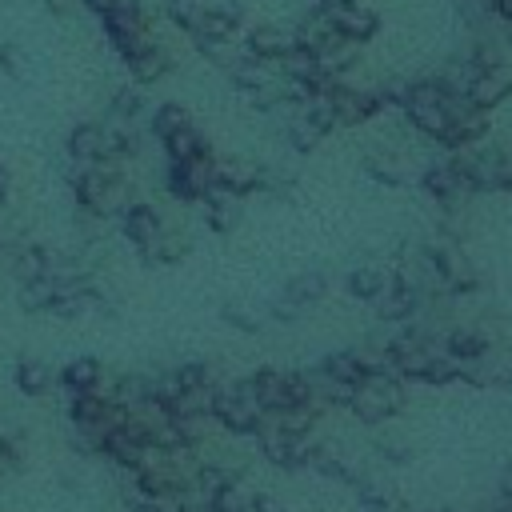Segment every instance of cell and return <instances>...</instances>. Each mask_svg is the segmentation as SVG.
Wrapping results in <instances>:
<instances>
[{
  "label": "cell",
  "instance_id": "obj_1",
  "mask_svg": "<svg viewBox=\"0 0 512 512\" xmlns=\"http://www.w3.org/2000/svg\"><path fill=\"white\" fill-rule=\"evenodd\" d=\"M404 380L396 376V372H368L356 388H352V396H348V412L356 416V420H364V424H384V420H392L400 408H404Z\"/></svg>",
  "mask_w": 512,
  "mask_h": 512
},
{
  "label": "cell",
  "instance_id": "obj_2",
  "mask_svg": "<svg viewBox=\"0 0 512 512\" xmlns=\"http://www.w3.org/2000/svg\"><path fill=\"white\" fill-rule=\"evenodd\" d=\"M264 408L252 392V380H216L212 384V420L236 436H252Z\"/></svg>",
  "mask_w": 512,
  "mask_h": 512
},
{
  "label": "cell",
  "instance_id": "obj_3",
  "mask_svg": "<svg viewBox=\"0 0 512 512\" xmlns=\"http://www.w3.org/2000/svg\"><path fill=\"white\" fill-rule=\"evenodd\" d=\"M420 184H424V192L436 200V204H444L448 212H456L460 204H468L472 200V180L464 176V168L452 160V152H444V156H436V160H428L424 164V172H420Z\"/></svg>",
  "mask_w": 512,
  "mask_h": 512
},
{
  "label": "cell",
  "instance_id": "obj_4",
  "mask_svg": "<svg viewBox=\"0 0 512 512\" xmlns=\"http://www.w3.org/2000/svg\"><path fill=\"white\" fill-rule=\"evenodd\" d=\"M460 96L468 104H476L480 112H496L512 96V64H476L472 60V72H468V84Z\"/></svg>",
  "mask_w": 512,
  "mask_h": 512
},
{
  "label": "cell",
  "instance_id": "obj_5",
  "mask_svg": "<svg viewBox=\"0 0 512 512\" xmlns=\"http://www.w3.org/2000/svg\"><path fill=\"white\" fill-rule=\"evenodd\" d=\"M212 156H192V160H180V164H168V196L180 200V204H200L204 192L216 184L212 176Z\"/></svg>",
  "mask_w": 512,
  "mask_h": 512
},
{
  "label": "cell",
  "instance_id": "obj_6",
  "mask_svg": "<svg viewBox=\"0 0 512 512\" xmlns=\"http://www.w3.org/2000/svg\"><path fill=\"white\" fill-rule=\"evenodd\" d=\"M240 48H244V56H252V60L280 64V60L296 48V28H292V24H252V28L240 32Z\"/></svg>",
  "mask_w": 512,
  "mask_h": 512
},
{
  "label": "cell",
  "instance_id": "obj_7",
  "mask_svg": "<svg viewBox=\"0 0 512 512\" xmlns=\"http://www.w3.org/2000/svg\"><path fill=\"white\" fill-rule=\"evenodd\" d=\"M212 176L220 188L236 192V196H252V192H264L268 188V172L260 160L252 156H212Z\"/></svg>",
  "mask_w": 512,
  "mask_h": 512
},
{
  "label": "cell",
  "instance_id": "obj_8",
  "mask_svg": "<svg viewBox=\"0 0 512 512\" xmlns=\"http://www.w3.org/2000/svg\"><path fill=\"white\" fill-rule=\"evenodd\" d=\"M116 224H120V236H124L136 252H144V248L164 232V216H160V208L148 204V200H132V204L116 216Z\"/></svg>",
  "mask_w": 512,
  "mask_h": 512
},
{
  "label": "cell",
  "instance_id": "obj_9",
  "mask_svg": "<svg viewBox=\"0 0 512 512\" xmlns=\"http://www.w3.org/2000/svg\"><path fill=\"white\" fill-rule=\"evenodd\" d=\"M332 12V20H336V28H340V36L344 40H352V44H368V40H376V32H380V12H376V4H368V0H348V4H340V8H328Z\"/></svg>",
  "mask_w": 512,
  "mask_h": 512
},
{
  "label": "cell",
  "instance_id": "obj_10",
  "mask_svg": "<svg viewBox=\"0 0 512 512\" xmlns=\"http://www.w3.org/2000/svg\"><path fill=\"white\" fill-rule=\"evenodd\" d=\"M324 292H328V276H324V272H300V276H292V280L284 284V292H280V300L272 304V312H276V316H296V312L320 304Z\"/></svg>",
  "mask_w": 512,
  "mask_h": 512
},
{
  "label": "cell",
  "instance_id": "obj_11",
  "mask_svg": "<svg viewBox=\"0 0 512 512\" xmlns=\"http://www.w3.org/2000/svg\"><path fill=\"white\" fill-rule=\"evenodd\" d=\"M200 208H204V224H208L212 232H232V228L244 220V196H236V192H228V188H220V184H212V188L204 192Z\"/></svg>",
  "mask_w": 512,
  "mask_h": 512
},
{
  "label": "cell",
  "instance_id": "obj_12",
  "mask_svg": "<svg viewBox=\"0 0 512 512\" xmlns=\"http://www.w3.org/2000/svg\"><path fill=\"white\" fill-rule=\"evenodd\" d=\"M124 64H128L132 84H136V88H148V84H156V80H164V76L172 72L176 56L168 52V44H152V48L136 52V56H132V60H124Z\"/></svg>",
  "mask_w": 512,
  "mask_h": 512
},
{
  "label": "cell",
  "instance_id": "obj_13",
  "mask_svg": "<svg viewBox=\"0 0 512 512\" xmlns=\"http://www.w3.org/2000/svg\"><path fill=\"white\" fill-rule=\"evenodd\" d=\"M392 280H396V268H392V264H356V268L344 276V288H348V296L372 304Z\"/></svg>",
  "mask_w": 512,
  "mask_h": 512
},
{
  "label": "cell",
  "instance_id": "obj_14",
  "mask_svg": "<svg viewBox=\"0 0 512 512\" xmlns=\"http://www.w3.org/2000/svg\"><path fill=\"white\" fill-rule=\"evenodd\" d=\"M160 148H164L168 164H180V160H192V156H208L212 152V144H208V136H204V128L196 120L184 124V128H176L172 136H164Z\"/></svg>",
  "mask_w": 512,
  "mask_h": 512
},
{
  "label": "cell",
  "instance_id": "obj_15",
  "mask_svg": "<svg viewBox=\"0 0 512 512\" xmlns=\"http://www.w3.org/2000/svg\"><path fill=\"white\" fill-rule=\"evenodd\" d=\"M188 248H192V240H188V232L184 228H172V224H164V232L140 252L148 264H180L184 256H188Z\"/></svg>",
  "mask_w": 512,
  "mask_h": 512
},
{
  "label": "cell",
  "instance_id": "obj_16",
  "mask_svg": "<svg viewBox=\"0 0 512 512\" xmlns=\"http://www.w3.org/2000/svg\"><path fill=\"white\" fill-rule=\"evenodd\" d=\"M320 372H328L332 380H340V384L356 388V384L368 376V364H364L360 348H340V352H328V356L320 360Z\"/></svg>",
  "mask_w": 512,
  "mask_h": 512
},
{
  "label": "cell",
  "instance_id": "obj_17",
  "mask_svg": "<svg viewBox=\"0 0 512 512\" xmlns=\"http://www.w3.org/2000/svg\"><path fill=\"white\" fill-rule=\"evenodd\" d=\"M100 380H104V364H100L96 356H76V360H68V364L60 368V384H64L72 396L96 392Z\"/></svg>",
  "mask_w": 512,
  "mask_h": 512
},
{
  "label": "cell",
  "instance_id": "obj_18",
  "mask_svg": "<svg viewBox=\"0 0 512 512\" xmlns=\"http://www.w3.org/2000/svg\"><path fill=\"white\" fill-rule=\"evenodd\" d=\"M12 380H16V392H24V396H48L56 372L48 368V360H40V356H24V360H16Z\"/></svg>",
  "mask_w": 512,
  "mask_h": 512
},
{
  "label": "cell",
  "instance_id": "obj_19",
  "mask_svg": "<svg viewBox=\"0 0 512 512\" xmlns=\"http://www.w3.org/2000/svg\"><path fill=\"white\" fill-rule=\"evenodd\" d=\"M208 508H212V512H256V492L232 476V480H224V484L208 496Z\"/></svg>",
  "mask_w": 512,
  "mask_h": 512
},
{
  "label": "cell",
  "instance_id": "obj_20",
  "mask_svg": "<svg viewBox=\"0 0 512 512\" xmlns=\"http://www.w3.org/2000/svg\"><path fill=\"white\" fill-rule=\"evenodd\" d=\"M184 124H192V112H188L180 100H164V104H156L152 116H148V132H152V140H164V136H172V132L184 128Z\"/></svg>",
  "mask_w": 512,
  "mask_h": 512
},
{
  "label": "cell",
  "instance_id": "obj_21",
  "mask_svg": "<svg viewBox=\"0 0 512 512\" xmlns=\"http://www.w3.org/2000/svg\"><path fill=\"white\" fill-rule=\"evenodd\" d=\"M52 296H56V288H52L48 276H44V280H32V284H16V304H20V312H28V316L48 312Z\"/></svg>",
  "mask_w": 512,
  "mask_h": 512
},
{
  "label": "cell",
  "instance_id": "obj_22",
  "mask_svg": "<svg viewBox=\"0 0 512 512\" xmlns=\"http://www.w3.org/2000/svg\"><path fill=\"white\" fill-rule=\"evenodd\" d=\"M0 72L4 76H28V56L16 44H0Z\"/></svg>",
  "mask_w": 512,
  "mask_h": 512
},
{
  "label": "cell",
  "instance_id": "obj_23",
  "mask_svg": "<svg viewBox=\"0 0 512 512\" xmlns=\"http://www.w3.org/2000/svg\"><path fill=\"white\" fill-rule=\"evenodd\" d=\"M224 316H228V324H236V328H244V332H256V328L264 324V316H260L256 308H248V304H228Z\"/></svg>",
  "mask_w": 512,
  "mask_h": 512
},
{
  "label": "cell",
  "instance_id": "obj_24",
  "mask_svg": "<svg viewBox=\"0 0 512 512\" xmlns=\"http://www.w3.org/2000/svg\"><path fill=\"white\" fill-rule=\"evenodd\" d=\"M44 4H48L52 16H72V12L80 8V0H44Z\"/></svg>",
  "mask_w": 512,
  "mask_h": 512
},
{
  "label": "cell",
  "instance_id": "obj_25",
  "mask_svg": "<svg viewBox=\"0 0 512 512\" xmlns=\"http://www.w3.org/2000/svg\"><path fill=\"white\" fill-rule=\"evenodd\" d=\"M16 468V448L12 444H0V476H8Z\"/></svg>",
  "mask_w": 512,
  "mask_h": 512
},
{
  "label": "cell",
  "instance_id": "obj_26",
  "mask_svg": "<svg viewBox=\"0 0 512 512\" xmlns=\"http://www.w3.org/2000/svg\"><path fill=\"white\" fill-rule=\"evenodd\" d=\"M8 196H12V168L0 160V204H8Z\"/></svg>",
  "mask_w": 512,
  "mask_h": 512
},
{
  "label": "cell",
  "instance_id": "obj_27",
  "mask_svg": "<svg viewBox=\"0 0 512 512\" xmlns=\"http://www.w3.org/2000/svg\"><path fill=\"white\" fill-rule=\"evenodd\" d=\"M320 8H340V4H348V0H316Z\"/></svg>",
  "mask_w": 512,
  "mask_h": 512
}]
</instances>
